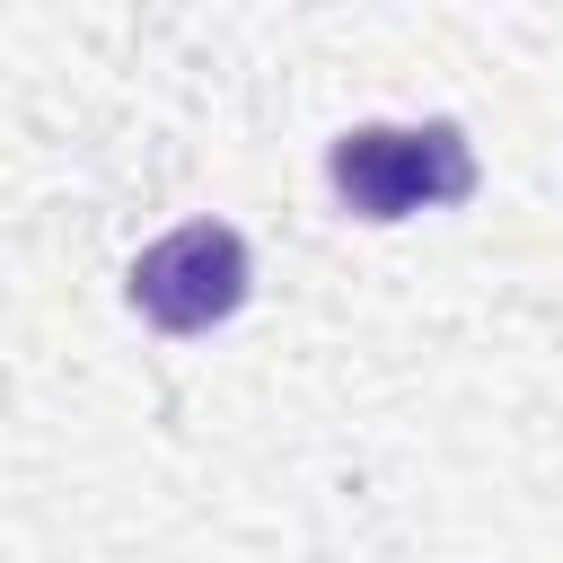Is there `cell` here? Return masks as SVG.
I'll use <instances>...</instances> for the list:
<instances>
[{"label": "cell", "mask_w": 563, "mask_h": 563, "mask_svg": "<svg viewBox=\"0 0 563 563\" xmlns=\"http://www.w3.org/2000/svg\"><path fill=\"white\" fill-rule=\"evenodd\" d=\"M132 308L167 334H211L246 308V238L229 220H185L132 264Z\"/></svg>", "instance_id": "7a4b0ae2"}, {"label": "cell", "mask_w": 563, "mask_h": 563, "mask_svg": "<svg viewBox=\"0 0 563 563\" xmlns=\"http://www.w3.org/2000/svg\"><path fill=\"white\" fill-rule=\"evenodd\" d=\"M325 176L343 194V211L361 220H405V211H440L475 194V150L457 123H352L325 150Z\"/></svg>", "instance_id": "6da1fadb"}]
</instances>
